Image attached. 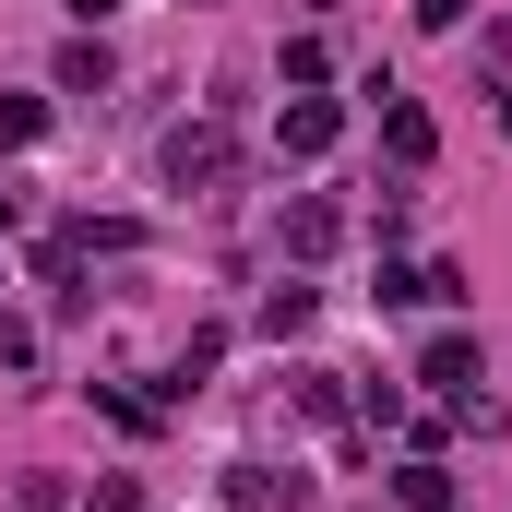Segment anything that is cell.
<instances>
[{
    "instance_id": "obj_1",
    "label": "cell",
    "mask_w": 512,
    "mask_h": 512,
    "mask_svg": "<svg viewBox=\"0 0 512 512\" xmlns=\"http://www.w3.org/2000/svg\"><path fill=\"white\" fill-rule=\"evenodd\" d=\"M155 167H167V191H227L239 143H227V120H179L167 143H155Z\"/></svg>"
},
{
    "instance_id": "obj_5",
    "label": "cell",
    "mask_w": 512,
    "mask_h": 512,
    "mask_svg": "<svg viewBox=\"0 0 512 512\" xmlns=\"http://www.w3.org/2000/svg\"><path fill=\"white\" fill-rule=\"evenodd\" d=\"M227 501H239V512H310V489L274 477V465H227Z\"/></svg>"
},
{
    "instance_id": "obj_3",
    "label": "cell",
    "mask_w": 512,
    "mask_h": 512,
    "mask_svg": "<svg viewBox=\"0 0 512 512\" xmlns=\"http://www.w3.org/2000/svg\"><path fill=\"white\" fill-rule=\"evenodd\" d=\"M370 96H382V143H393V167H429V143H441V131H429V108H417V96H393V84H370Z\"/></svg>"
},
{
    "instance_id": "obj_9",
    "label": "cell",
    "mask_w": 512,
    "mask_h": 512,
    "mask_svg": "<svg viewBox=\"0 0 512 512\" xmlns=\"http://www.w3.org/2000/svg\"><path fill=\"white\" fill-rule=\"evenodd\" d=\"M262 334H310V286H274L262 298Z\"/></svg>"
},
{
    "instance_id": "obj_11",
    "label": "cell",
    "mask_w": 512,
    "mask_h": 512,
    "mask_svg": "<svg viewBox=\"0 0 512 512\" xmlns=\"http://www.w3.org/2000/svg\"><path fill=\"white\" fill-rule=\"evenodd\" d=\"M36 131H48V108H24V96H12V108H0V155H12V143H36Z\"/></svg>"
},
{
    "instance_id": "obj_14",
    "label": "cell",
    "mask_w": 512,
    "mask_h": 512,
    "mask_svg": "<svg viewBox=\"0 0 512 512\" xmlns=\"http://www.w3.org/2000/svg\"><path fill=\"white\" fill-rule=\"evenodd\" d=\"M72 12H84V24H108V12H120V0H72Z\"/></svg>"
},
{
    "instance_id": "obj_8",
    "label": "cell",
    "mask_w": 512,
    "mask_h": 512,
    "mask_svg": "<svg viewBox=\"0 0 512 512\" xmlns=\"http://www.w3.org/2000/svg\"><path fill=\"white\" fill-rule=\"evenodd\" d=\"M60 96H108V48H96V36L60 48Z\"/></svg>"
},
{
    "instance_id": "obj_6",
    "label": "cell",
    "mask_w": 512,
    "mask_h": 512,
    "mask_svg": "<svg viewBox=\"0 0 512 512\" xmlns=\"http://www.w3.org/2000/svg\"><path fill=\"white\" fill-rule=\"evenodd\" d=\"M393 501L405 512H453V465H441V453H405V465H393Z\"/></svg>"
},
{
    "instance_id": "obj_7",
    "label": "cell",
    "mask_w": 512,
    "mask_h": 512,
    "mask_svg": "<svg viewBox=\"0 0 512 512\" xmlns=\"http://www.w3.org/2000/svg\"><path fill=\"white\" fill-rule=\"evenodd\" d=\"M334 131H346V108H334V96H298V108H286V155L310 167V155H334Z\"/></svg>"
},
{
    "instance_id": "obj_4",
    "label": "cell",
    "mask_w": 512,
    "mask_h": 512,
    "mask_svg": "<svg viewBox=\"0 0 512 512\" xmlns=\"http://www.w3.org/2000/svg\"><path fill=\"white\" fill-rule=\"evenodd\" d=\"M334 239H346V215H334L322 191H298V203H286V262H322Z\"/></svg>"
},
{
    "instance_id": "obj_10",
    "label": "cell",
    "mask_w": 512,
    "mask_h": 512,
    "mask_svg": "<svg viewBox=\"0 0 512 512\" xmlns=\"http://www.w3.org/2000/svg\"><path fill=\"white\" fill-rule=\"evenodd\" d=\"M286 393H298V417H346V393H334V370H298Z\"/></svg>"
},
{
    "instance_id": "obj_13",
    "label": "cell",
    "mask_w": 512,
    "mask_h": 512,
    "mask_svg": "<svg viewBox=\"0 0 512 512\" xmlns=\"http://www.w3.org/2000/svg\"><path fill=\"white\" fill-rule=\"evenodd\" d=\"M465 12H477V0H417V24H465Z\"/></svg>"
},
{
    "instance_id": "obj_12",
    "label": "cell",
    "mask_w": 512,
    "mask_h": 512,
    "mask_svg": "<svg viewBox=\"0 0 512 512\" xmlns=\"http://www.w3.org/2000/svg\"><path fill=\"white\" fill-rule=\"evenodd\" d=\"M12 512H72V489H60V477H24V489H12Z\"/></svg>"
},
{
    "instance_id": "obj_2",
    "label": "cell",
    "mask_w": 512,
    "mask_h": 512,
    "mask_svg": "<svg viewBox=\"0 0 512 512\" xmlns=\"http://www.w3.org/2000/svg\"><path fill=\"white\" fill-rule=\"evenodd\" d=\"M417 382L441 393V405H465V393H477V334H465V322H441V334L417 346Z\"/></svg>"
}]
</instances>
